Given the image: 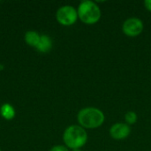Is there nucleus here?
Here are the masks:
<instances>
[{
	"instance_id": "1",
	"label": "nucleus",
	"mask_w": 151,
	"mask_h": 151,
	"mask_svg": "<svg viewBox=\"0 0 151 151\" xmlns=\"http://www.w3.org/2000/svg\"><path fill=\"white\" fill-rule=\"evenodd\" d=\"M77 120L84 129H96L100 127L104 120V112L95 107H87L81 109L77 115Z\"/></svg>"
},
{
	"instance_id": "2",
	"label": "nucleus",
	"mask_w": 151,
	"mask_h": 151,
	"mask_svg": "<svg viewBox=\"0 0 151 151\" xmlns=\"http://www.w3.org/2000/svg\"><path fill=\"white\" fill-rule=\"evenodd\" d=\"M63 141L65 147L71 150H80L88 142V134L81 126H69L64 132Z\"/></svg>"
},
{
	"instance_id": "3",
	"label": "nucleus",
	"mask_w": 151,
	"mask_h": 151,
	"mask_svg": "<svg viewBox=\"0 0 151 151\" xmlns=\"http://www.w3.org/2000/svg\"><path fill=\"white\" fill-rule=\"evenodd\" d=\"M77 12L78 18L81 19V21L87 25L97 23L102 16L100 7L96 4V3L90 0L82 1L78 6Z\"/></svg>"
},
{
	"instance_id": "4",
	"label": "nucleus",
	"mask_w": 151,
	"mask_h": 151,
	"mask_svg": "<svg viewBox=\"0 0 151 151\" xmlns=\"http://www.w3.org/2000/svg\"><path fill=\"white\" fill-rule=\"evenodd\" d=\"M56 19L63 26H72L78 19L77 10L72 5L61 6L56 12Z\"/></svg>"
},
{
	"instance_id": "5",
	"label": "nucleus",
	"mask_w": 151,
	"mask_h": 151,
	"mask_svg": "<svg viewBox=\"0 0 151 151\" xmlns=\"http://www.w3.org/2000/svg\"><path fill=\"white\" fill-rule=\"evenodd\" d=\"M143 29V22L139 18H129L124 21L122 26L123 33L129 37H136L140 35Z\"/></svg>"
},
{
	"instance_id": "6",
	"label": "nucleus",
	"mask_w": 151,
	"mask_h": 151,
	"mask_svg": "<svg viewBox=\"0 0 151 151\" xmlns=\"http://www.w3.org/2000/svg\"><path fill=\"white\" fill-rule=\"evenodd\" d=\"M131 133L130 126L126 123H116L110 128V135L115 140H124Z\"/></svg>"
},
{
	"instance_id": "7",
	"label": "nucleus",
	"mask_w": 151,
	"mask_h": 151,
	"mask_svg": "<svg viewBox=\"0 0 151 151\" xmlns=\"http://www.w3.org/2000/svg\"><path fill=\"white\" fill-rule=\"evenodd\" d=\"M52 48V41L50 36L47 35H42L40 42L36 47L37 50L42 53H47L49 52Z\"/></svg>"
},
{
	"instance_id": "8",
	"label": "nucleus",
	"mask_w": 151,
	"mask_h": 151,
	"mask_svg": "<svg viewBox=\"0 0 151 151\" xmlns=\"http://www.w3.org/2000/svg\"><path fill=\"white\" fill-rule=\"evenodd\" d=\"M41 39V35L35 31H27L25 34V42L31 47H37Z\"/></svg>"
},
{
	"instance_id": "9",
	"label": "nucleus",
	"mask_w": 151,
	"mask_h": 151,
	"mask_svg": "<svg viewBox=\"0 0 151 151\" xmlns=\"http://www.w3.org/2000/svg\"><path fill=\"white\" fill-rule=\"evenodd\" d=\"M0 113L4 119L11 120L15 116V110L10 104H4L0 108Z\"/></svg>"
},
{
	"instance_id": "10",
	"label": "nucleus",
	"mask_w": 151,
	"mask_h": 151,
	"mask_svg": "<svg viewBox=\"0 0 151 151\" xmlns=\"http://www.w3.org/2000/svg\"><path fill=\"white\" fill-rule=\"evenodd\" d=\"M137 114L133 111H127L125 115V120H126V124H127L128 126L130 125H134L137 122Z\"/></svg>"
},
{
	"instance_id": "11",
	"label": "nucleus",
	"mask_w": 151,
	"mask_h": 151,
	"mask_svg": "<svg viewBox=\"0 0 151 151\" xmlns=\"http://www.w3.org/2000/svg\"><path fill=\"white\" fill-rule=\"evenodd\" d=\"M50 151H69L68 148L65 147V146H63V145H57V146H54L52 147Z\"/></svg>"
},
{
	"instance_id": "12",
	"label": "nucleus",
	"mask_w": 151,
	"mask_h": 151,
	"mask_svg": "<svg viewBox=\"0 0 151 151\" xmlns=\"http://www.w3.org/2000/svg\"><path fill=\"white\" fill-rule=\"evenodd\" d=\"M144 6L149 12H151V0H145L144 1Z\"/></svg>"
},
{
	"instance_id": "13",
	"label": "nucleus",
	"mask_w": 151,
	"mask_h": 151,
	"mask_svg": "<svg viewBox=\"0 0 151 151\" xmlns=\"http://www.w3.org/2000/svg\"><path fill=\"white\" fill-rule=\"evenodd\" d=\"M73 151H81V150H73Z\"/></svg>"
},
{
	"instance_id": "14",
	"label": "nucleus",
	"mask_w": 151,
	"mask_h": 151,
	"mask_svg": "<svg viewBox=\"0 0 151 151\" xmlns=\"http://www.w3.org/2000/svg\"><path fill=\"white\" fill-rule=\"evenodd\" d=\"M0 151H1V150H0Z\"/></svg>"
}]
</instances>
